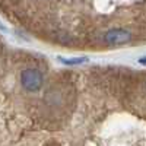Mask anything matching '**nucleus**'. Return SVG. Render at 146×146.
Wrapping results in <instances>:
<instances>
[{
  "label": "nucleus",
  "instance_id": "f257e3e1",
  "mask_svg": "<svg viewBox=\"0 0 146 146\" xmlns=\"http://www.w3.org/2000/svg\"><path fill=\"white\" fill-rule=\"evenodd\" d=\"M21 82H22V86L25 88L29 92H35L41 89L42 83H44V78H42V73L36 69H25L21 75Z\"/></svg>",
  "mask_w": 146,
  "mask_h": 146
},
{
  "label": "nucleus",
  "instance_id": "f03ea898",
  "mask_svg": "<svg viewBox=\"0 0 146 146\" xmlns=\"http://www.w3.org/2000/svg\"><path fill=\"white\" fill-rule=\"evenodd\" d=\"M133 38V35L129 29H124V28H113V29H108L102 40L107 42V44H124V42H129L130 40Z\"/></svg>",
  "mask_w": 146,
  "mask_h": 146
},
{
  "label": "nucleus",
  "instance_id": "7ed1b4c3",
  "mask_svg": "<svg viewBox=\"0 0 146 146\" xmlns=\"http://www.w3.org/2000/svg\"><path fill=\"white\" fill-rule=\"evenodd\" d=\"M60 62H63L64 64L67 66H75V64H80V63H85V62H88V58L86 57H79V58H60Z\"/></svg>",
  "mask_w": 146,
  "mask_h": 146
},
{
  "label": "nucleus",
  "instance_id": "20e7f679",
  "mask_svg": "<svg viewBox=\"0 0 146 146\" xmlns=\"http://www.w3.org/2000/svg\"><path fill=\"white\" fill-rule=\"evenodd\" d=\"M139 63H140V64H145V66H146V57H142V58H139Z\"/></svg>",
  "mask_w": 146,
  "mask_h": 146
}]
</instances>
